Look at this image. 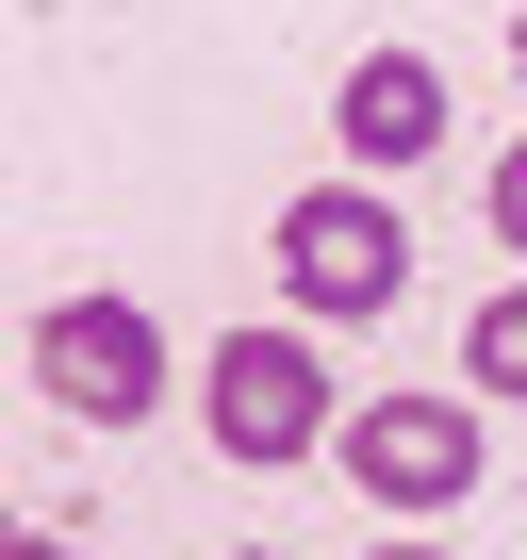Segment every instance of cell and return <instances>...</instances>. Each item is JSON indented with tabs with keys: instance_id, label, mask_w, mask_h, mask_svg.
I'll use <instances>...</instances> for the list:
<instances>
[{
	"instance_id": "6da1fadb",
	"label": "cell",
	"mask_w": 527,
	"mask_h": 560,
	"mask_svg": "<svg viewBox=\"0 0 527 560\" xmlns=\"http://www.w3.org/2000/svg\"><path fill=\"white\" fill-rule=\"evenodd\" d=\"M396 280H412V214H396V182H314V198L281 214V298H297L314 330L396 314Z\"/></svg>"
},
{
	"instance_id": "7a4b0ae2",
	"label": "cell",
	"mask_w": 527,
	"mask_h": 560,
	"mask_svg": "<svg viewBox=\"0 0 527 560\" xmlns=\"http://www.w3.org/2000/svg\"><path fill=\"white\" fill-rule=\"evenodd\" d=\"M198 429H214V462H314V429H330L314 330H231L198 363Z\"/></svg>"
},
{
	"instance_id": "3957f363",
	"label": "cell",
	"mask_w": 527,
	"mask_h": 560,
	"mask_svg": "<svg viewBox=\"0 0 527 560\" xmlns=\"http://www.w3.org/2000/svg\"><path fill=\"white\" fill-rule=\"evenodd\" d=\"M34 380H50V412H83V429H149V412H165V330H149L132 298H50V314H34Z\"/></svg>"
},
{
	"instance_id": "277c9868",
	"label": "cell",
	"mask_w": 527,
	"mask_h": 560,
	"mask_svg": "<svg viewBox=\"0 0 527 560\" xmlns=\"http://www.w3.org/2000/svg\"><path fill=\"white\" fill-rule=\"evenodd\" d=\"M347 478L379 511H461L478 494V412L461 396H379V412H347Z\"/></svg>"
},
{
	"instance_id": "5b68a950",
	"label": "cell",
	"mask_w": 527,
	"mask_h": 560,
	"mask_svg": "<svg viewBox=\"0 0 527 560\" xmlns=\"http://www.w3.org/2000/svg\"><path fill=\"white\" fill-rule=\"evenodd\" d=\"M330 149H347L363 182H412V165L445 149V67H429V50H363V67L330 83Z\"/></svg>"
},
{
	"instance_id": "8992f818",
	"label": "cell",
	"mask_w": 527,
	"mask_h": 560,
	"mask_svg": "<svg viewBox=\"0 0 527 560\" xmlns=\"http://www.w3.org/2000/svg\"><path fill=\"white\" fill-rule=\"evenodd\" d=\"M461 380H478V396H511V412H527V264H511V280H494V298H478V314H461Z\"/></svg>"
},
{
	"instance_id": "52a82bcc",
	"label": "cell",
	"mask_w": 527,
	"mask_h": 560,
	"mask_svg": "<svg viewBox=\"0 0 527 560\" xmlns=\"http://www.w3.org/2000/svg\"><path fill=\"white\" fill-rule=\"evenodd\" d=\"M494 247H511V264H527V149H511V165H494Z\"/></svg>"
},
{
	"instance_id": "ba28073f",
	"label": "cell",
	"mask_w": 527,
	"mask_h": 560,
	"mask_svg": "<svg viewBox=\"0 0 527 560\" xmlns=\"http://www.w3.org/2000/svg\"><path fill=\"white\" fill-rule=\"evenodd\" d=\"M17 560H83V544H67V527H17Z\"/></svg>"
},
{
	"instance_id": "9c48e42d",
	"label": "cell",
	"mask_w": 527,
	"mask_h": 560,
	"mask_svg": "<svg viewBox=\"0 0 527 560\" xmlns=\"http://www.w3.org/2000/svg\"><path fill=\"white\" fill-rule=\"evenodd\" d=\"M511 83H527V18H511Z\"/></svg>"
},
{
	"instance_id": "30bf717a",
	"label": "cell",
	"mask_w": 527,
	"mask_h": 560,
	"mask_svg": "<svg viewBox=\"0 0 527 560\" xmlns=\"http://www.w3.org/2000/svg\"><path fill=\"white\" fill-rule=\"evenodd\" d=\"M379 560H445V544H379Z\"/></svg>"
},
{
	"instance_id": "8fae6325",
	"label": "cell",
	"mask_w": 527,
	"mask_h": 560,
	"mask_svg": "<svg viewBox=\"0 0 527 560\" xmlns=\"http://www.w3.org/2000/svg\"><path fill=\"white\" fill-rule=\"evenodd\" d=\"M247 560H264V544H247Z\"/></svg>"
}]
</instances>
